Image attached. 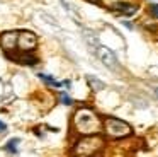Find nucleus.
<instances>
[{
  "mask_svg": "<svg viewBox=\"0 0 158 157\" xmlns=\"http://www.w3.org/2000/svg\"><path fill=\"white\" fill-rule=\"evenodd\" d=\"M72 126L80 137L102 133V116L89 106H82L73 113Z\"/></svg>",
  "mask_w": 158,
  "mask_h": 157,
  "instance_id": "f257e3e1",
  "label": "nucleus"
},
{
  "mask_svg": "<svg viewBox=\"0 0 158 157\" xmlns=\"http://www.w3.org/2000/svg\"><path fill=\"white\" fill-rule=\"evenodd\" d=\"M106 147V137L104 135H87L80 137L72 149L73 157H97Z\"/></svg>",
  "mask_w": 158,
  "mask_h": 157,
  "instance_id": "f03ea898",
  "label": "nucleus"
},
{
  "mask_svg": "<svg viewBox=\"0 0 158 157\" xmlns=\"http://www.w3.org/2000/svg\"><path fill=\"white\" fill-rule=\"evenodd\" d=\"M102 133L106 140H124L133 135V126L124 119L116 118V116H104Z\"/></svg>",
  "mask_w": 158,
  "mask_h": 157,
  "instance_id": "7ed1b4c3",
  "label": "nucleus"
},
{
  "mask_svg": "<svg viewBox=\"0 0 158 157\" xmlns=\"http://www.w3.org/2000/svg\"><path fill=\"white\" fill-rule=\"evenodd\" d=\"M94 53L97 55V58H99V60L102 61V63L109 68V70H112V72H119L121 70L119 60H117L116 53H114L110 48L104 46V44H99V46L94 50Z\"/></svg>",
  "mask_w": 158,
  "mask_h": 157,
  "instance_id": "20e7f679",
  "label": "nucleus"
},
{
  "mask_svg": "<svg viewBox=\"0 0 158 157\" xmlns=\"http://www.w3.org/2000/svg\"><path fill=\"white\" fill-rule=\"evenodd\" d=\"M17 46L21 51L27 53V51H32L38 48V36H36L32 31H19V36H17Z\"/></svg>",
  "mask_w": 158,
  "mask_h": 157,
  "instance_id": "39448f33",
  "label": "nucleus"
},
{
  "mask_svg": "<svg viewBox=\"0 0 158 157\" xmlns=\"http://www.w3.org/2000/svg\"><path fill=\"white\" fill-rule=\"evenodd\" d=\"M110 10L117 14H123V16H134V14L139 10V5L134 2H129V0H117V2H112L110 3Z\"/></svg>",
  "mask_w": 158,
  "mask_h": 157,
  "instance_id": "423d86ee",
  "label": "nucleus"
},
{
  "mask_svg": "<svg viewBox=\"0 0 158 157\" xmlns=\"http://www.w3.org/2000/svg\"><path fill=\"white\" fill-rule=\"evenodd\" d=\"M17 36H19V31H4L0 34V46L4 48V51L7 55L17 46Z\"/></svg>",
  "mask_w": 158,
  "mask_h": 157,
  "instance_id": "0eeeda50",
  "label": "nucleus"
},
{
  "mask_svg": "<svg viewBox=\"0 0 158 157\" xmlns=\"http://www.w3.org/2000/svg\"><path fill=\"white\" fill-rule=\"evenodd\" d=\"M87 82H89V87L92 89L94 92H99V91H102V89H106V84H104L100 78H97V77H94V75H87Z\"/></svg>",
  "mask_w": 158,
  "mask_h": 157,
  "instance_id": "6e6552de",
  "label": "nucleus"
},
{
  "mask_svg": "<svg viewBox=\"0 0 158 157\" xmlns=\"http://www.w3.org/2000/svg\"><path fill=\"white\" fill-rule=\"evenodd\" d=\"M61 5L65 7V10L70 14V16H72V19H73V20L80 22V14H78V10H77V7L73 5V3L70 2V0H61Z\"/></svg>",
  "mask_w": 158,
  "mask_h": 157,
  "instance_id": "1a4fd4ad",
  "label": "nucleus"
},
{
  "mask_svg": "<svg viewBox=\"0 0 158 157\" xmlns=\"http://www.w3.org/2000/svg\"><path fill=\"white\" fill-rule=\"evenodd\" d=\"M38 77L41 78L44 84H48L49 87H55V89H60V87H63V82H60V80H56L55 77H51V75H48V74H41L39 72L38 74Z\"/></svg>",
  "mask_w": 158,
  "mask_h": 157,
  "instance_id": "9d476101",
  "label": "nucleus"
},
{
  "mask_svg": "<svg viewBox=\"0 0 158 157\" xmlns=\"http://www.w3.org/2000/svg\"><path fill=\"white\" fill-rule=\"evenodd\" d=\"M21 143V140L19 138H12L7 142V145H5V150H7L9 154H17V145Z\"/></svg>",
  "mask_w": 158,
  "mask_h": 157,
  "instance_id": "9b49d317",
  "label": "nucleus"
},
{
  "mask_svg": "<svg viewBox=\"0 0 158 157\" xmlns=\"http://www.w3.org/2000/svg\"><path fill=\"white\" fill-rule=\"evenodd\" d=\"M148 16H150L151 19L158 20V3H151V5L148 7Z\"/></svg>",
  "mask_w": 158,
  "mask_h": 157,
  "instance_id": "f8f14e48",
  "label": "nucleus"
},
{
  "mask_svg": "<svg viewBox=\"0 0 158 157\" xmlns=\"http://www.w3.org/2000/svg\"><path fill=\"white\" fill-rule=\"evenodd\" d=\"M60 101H61L65 106H72V104H73V99L70 97L66 92H60Z\"/></svg>",
  "mask_w": 158,
  "mask_h": 157,
  "instance_id": "ddd939ff",
  "label": "nucleus"
},
{
  "mask_svg": "<svg viewBox=\"0 0 158 157\" xmlns=\"http://www.w3.org/2000/svg\"><path fill=\"white\" fill-rule=\"evenodd\" d=\"M41 17H43L44 20H48L49 24H53V26H58V22H56L55 19H51V17H49V14H46V12H41Z\"/></svg>",
  "mask_w": 158,
  "mask_h": 157,
  "instance_id": "4468645a",
  "label": "nucleus"
},
{
  "mask_svg": "<svg viewBox=\"0 0 158 157\" xmlns=\"http://www.w3.org/2000/svg\"><path fill=\"white\" fill-rule=\"evenodd\" d=\"M123 26L129 27V29H134V24H133V22H129V20H123Z\"/></svg>",
  "mask_w": 158,
  "mask_h": 157,
  "instance_id": "2eb2a0df",
  "label": "nucleus"
},
{
  "mask_svg": "<svg viewBox=\"0 0 158 157\" xmlns=\"http://www.w3.org/2000/svg\"><path fill=\"white\" fill-rule=\"evenodd\" d=\"M63 87L70 89V87H72V82H70V80H63Z\"/></svg>",
  "mask_w": 158,
  "mask_h": 157,
  "instance_id": "dca6fc26",
  "label": "nucleus"
},
{
  "mask_svg": "<svg viewBox=\"0 0 158 157\" xmlns=\"http://www.w3.org/2000/svg\"><path fill=\"white\" fill-rule=\"evenodd\" d=\"M7 130V126H5V123L4 121H0V132H5Z\"/></svg>",
  "mask_w": 158,
  "mask_h": 157,
  "instance_id": "f3484780",
  "label": "nucleus"
},
{
  "mask_svg": "<svg viewBox=\"0 0 158 157\" xmlns=\"http://www.w3.org/2000/svg\"><path fill=\"white\" fill-rule=\"evenodd\" d=\"M155 94H156V97H158V87H155Z\"/></svg>",
  "mask_w": 158,
  "mask_h": 157,
  "instance_id": "a211bd4d",
  "label": "nucleus"
},
{
  "mask_svg": "<svg viewBox=\"0 0 158 157\" xmlns=\"http://www.w3.org/2000/svg\"><path fill=\"white\" fill-rule=\"evenodd\" d=\"M90 2H99V0H90Z\"/></svg>",
  "mask_w": 158,
  "mask_h": 157,
  "instance_id": "6ab92c4d",
  "label": "nucleus"
}]
</instances>
